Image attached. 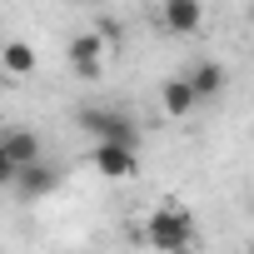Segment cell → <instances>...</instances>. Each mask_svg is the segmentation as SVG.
Returning a JSON list of instances; mask_svg holds the SVG:
<instances>
[{
    "label": "cell",
    "mask_w": 254,
    "mask_h": 254,
    "mask_svg": "<svg viewBox=\"0 0 254 254\" xmlns=\"http://www.w3.org/2000/svg\"><path fill=\"white\" fill-rule=\"evenodd\" d=\"M0 145H5V155H10L20 170H30V165L45 160V145H40L35 130H5V135H0Z\"/></svg>",
    "instance_id": "cell-10"
},
{
    "label": "cell",
    "mask_w": 254,
    "mask_h": 254,
    "mask_svg": "<svg viewBox=\"0 0 254 254\" xmlns=\"http://www.w3.org/2000/svg\"><path fill=\"white\" fill-rule=\"evenodd\" d=\"M15 180H20V165L5 155V145H0V190H15Z\"/></svg>",
    "instance_id": "cell-11"
},
{
    "label": "cell",
    "mask_w": 254,
    "mask_h": 254,
    "mask_svg": "<svg viewBox=\"0 0 254 254\" xmlns=\"http://www.w3.org/2000/svg\"><path fill=\"white\" fill-rule=\"evenodd\" d=\"M185 80H190V90H194V95H199V105H204V100H219V95H224L229 70H224L219 60H199V65H190V70H185Z\"/></svg>",
    "instance_id": "cell-6"
},
{
    "label": "cell",
    "mask_w": 254,
    "mask_h": 254,
    "mask_svg": "<svg viewBox=\"0 0 254 254\" xmlns=\"http://www.w3.org/2000/svg\"><path fill=\"white\" fill-rule=\"evenodd\" d=\"M95 35H100L105 45H115V40H120L125 30H120V20H115V15H100V20H95Z\"/></svg>",
    "instance_id": "cell-12"
},
{
    "label": "cell",
    "mask_w": 254,
    "mask_h": 254,
    "mask_svg": "<svg viewBox=\"0 0 254 254\" xmlns=\"http://www.w3.org/2000/svg\"><path fill=\"white\" fill-rule=\"evenodd\" d=\"M55 190H60V170H55L50 160L20 170V180H15V194H20V199H50Z\"/></svg>",
    "instance_id": "cell-8"
},
{
    "label": "cell",
    "mask_w": 254,
    "mask_h": 254,
    "mask_svg": "<svg viewBox=\"0 0 254 254\" xmlns=\"http://www.w3.org/2000/svg\"><path fill=\"white\" fill-rule=\"evenodd\" d=\"M105 40L95 35V30H80V35H70V45H65V55H70V70L80 75V80H100L105 75Z\"/></svg>",
    "instance_id": "cell-3"
},
{
    "label": "cell",
    "mask_w": 254,
    "mask_h": 254,
    "mask_svg": "<svg viewBox=\"0 0 254 254\" xmlns=\"http://www.w3.org/2000/svg\"><path fill=\"white\" fill-rule=\"evenodd\" d=\"M249 20H254V5H249Z\"/></svg>",
    "instance_id": "cell-13"
},
{
    "label": "cell",
    "mask_w": 254,
    "mask_h": 254,
    "mask_svg": "<svg viewBox=\"0 0 254 254\" xmlns=\"http://www.w3.org/2000/svg\"><path fill=\"white\" fill-rule=\"evenodd\" d=\"M35 65H40V55L30 40H5V50H0V75L5 80H30Z\"/></svg>",
    "instance_id": "cell-9"
},
{
    "label": "cell",
    "mask_w": 254,
    "mask_h": 254,
    "mask_svg": "<svg viewBox=\"0 0 254 254\" xmlns=\"http://www.w3.org/2000/svg\"><path fill=\"white\" fill-rule=\"evenodd\" d=\"M75 120H80V130L95 135V145H125V150L140 145V125L125 110H115V105H85Z\"/></svg>",
    "instance_id": "cell-2"
},
{
    "label": "cell",
    "mask_w": 254,
    "mask_h": 254,
    "mask_svg": "<svg viewBox=\"0 0 254 254\" xmlns=\"http://www.w3.org/2000/svg\"><path fill=\"white\" fill-rule=\"evenodd\" d=\"M95 170L105 175V180H135L140 175V160H135V150H125V145H95Z\"/></svg>",
    "instance_id": "cell-5"
},
{
    "label": "cell",
    "mask_w": 254,
    "mask_h": 254,
    "mask_svg": "<svg viewBox=\"0 0 254 254\" xmlns=\"http://www.w3.org/2000/svg\"><path fill=\"white\" fill-rule=\"evenodd\" d=\"M140 244L155 254H194L199 249V219L185 199H160L145 224H140Z\"/></svg>",
    "instance_id": "cell-1"
},
{
    "label": "cell",
    "mask_w": 254,
    "mask_h": 254,
    "mask_svg": "<svg viewBox=\"0 0 254 254\" xmlns=\"http://www.w3.org/2000/svg\"><path fill=\"white\" fill-rule=\"evenodd\" d=\"M249 254H254V239H249Z\"/></svg>",
    "instance_id": "cell-14"
},
{
    "label": "cell",
    "mask_w": 254,
    "mask_h": 254,
    "mask_svg": "<svg viewBox=\"0 0 254 254\" xmlns=\"http://www.w3.org/2000/svg\"><path fill=\"white\" fill-rule=\"evenodd\" d=\"M0 85H5V75H0Z\"/></svg>",
    "instance_id": "cell-15"
},
{
    "label": "cell",
    "mask_w": 254,
    "mask_h": 254,
    "mask_svg": "<svg viewBox=\"0 0 254 254\" xmlns=\"http://www.w3.org/2000/svg\"><path fill=\"white\" fill-rule=\"evenodd\" d=\"M155 25L165 30V35H194L199 25H204V5L199 0H165V5L155 10Z\"/></svg>",
    "instance_id": "cell-4"
},
{
    "label": "cell",
    "mask_w": 254,
    "mask_h": 254,
    "mask_svg": "<svg viewBox=\"0 0 254 254\" xmlns=\"http://www.w3.org/2000/svg\"><path fill=\"white\" fill-rule=\"evenodd\" d=\"M160 110H165L170 120H190V115L199 110V95L190 90V80H185V75H170V80L160 85Z\"/></svg>",
    "instance_id": "cell-7"
}]
</instances>
